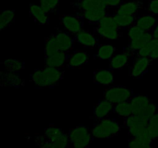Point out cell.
<instances>
[{
  "label": "cell",
  "mask_w": 158,
  "mask_h": 148,
  "mask_svg": "<svg viewBox=\"0 0 158 148\" xmlns=\"http://www.w3.org/2000/svg\"><path fill=\"white\" fill-rule=\"evenodd\" d=\"M65 71L62 68L45 66L36 69L31 75V81L38 88H51L58 86L63 79Z\"/></svg>",
  "instance_id": "1"
},
{
  "label": "cell",
  "mask_w": 158,
  "mask_h": 148,
  "mask_svg": "<svg viewBox=\"0 0 158 148\" xmlns=\"http://www.w3.org/2000/svg\"><path fill=\"white\" fill-rule=\"evenodd\" d=\"M121 130V126L115 119L105 117L97 120L92 129V134L97 138H111L117 136Z\"/></svg>",
  "instance_id": "2"
},
{
  "label": "cell",
  "mask_w": 158,
  "mask_h": 148,
  "mask_svg": "<svg viewBox=\"0 0 158 148\" xmlns=\"http://www.w3.org/2000/svg\"><path fill=\"white\" fill-rule=\"evenodd\" d=\"M133 114L140 116L149 120L158 110V106L148 96L134 95L131 100Z\"/></svg>",
  "instance_id": "3"
},
{
  "label": "cell",
  "mask_w": 158,
  "mask_h": 148,
  "mask_svg": "<svg viewBox=\"0 0 158 148\" xmlns=\"http://www.w3.org/2000/svg\"><path fill=\"white\" fill-rule=\"evenodd\" d=\"M69 141L76 148L88 147L93 142L92 131L83 125H79L69 130Z\"/></svg>",
  "instance_id": "4"
},
{
  "label": "cell",
  "mask_w": 158,
  "mask_h": 148,
  "mask_svg": "<svg viewBox=\"0 0 158 148\" xmlns=\"http://www.w3.org/2000/svg\"><path fill=\"white\" fill-rule=\"evenodd\" d=\"M134 96L132 89L123 86H110L103 92V98L114 105L122 102L131 101Z\"/></svg>",
  "instance_id": "5"
},
{
  "label": "cell",
  "mask_w": 158,
  "mask_h": 148,
  "mask_svg": "<svg viewBox=\"0 0 158 148\" xmlns=\"http://www.w3.org/2000/svg\"><path fill=\"white\" fill-rule=\"evenodd\" d=\"M43 134L52 143V148H66L69 146L70 141L68 134L53 125L46 127Z\"/></svg>",
  "instance_id": "6"
},
{
  "label": "cell",
  "mask_w": 158,
  "mask_h": 148,
  "mask_svg": "<svg viewBox=\"0 0 158 148\" xmlns=\"http://www.w3.org/2000/svg\"><path fill=\"white\" fill-rule=\"evenodd\" d=\"M148 120L143 117L132 114L123 118V126L127 129L128 134L131 137H137L142 130L148 126Z\"/></svg>",
  "instance_id": "7"
},
{
  "label": "cell",
  "mask_w": 158,
  "mask_h": 148,
  "mask_svg": "<svg viewBox=\"0 0 158 148\" xmlns=\"http://www.w3.org/2000/svg\"><path fill=\"white\" fill-rule=\"evenodd\" d=\"M60 22L66 32L72 35H75L83 29V19L77 14L60 15Z\"/></svg>",
  "instance_id": "8"
},
{
  "label": "cell",
  "mask_w": 158,
  "mask_h": 148,
  "mask_svg": "<svg viewBox=\"0 0 158 148\" xmlns=\"http://www.w3.org/2000/svg\"><path fill=\"white\" fill-rule=\"evenodd\" d=\"M153 62L150 57L136 56L132 66L129 69V75L133 78H141L148 72Z\"/></svg>",
  "instance_id": "9"
},
{
  "label": "cell",
  "mask_w": 158,
  "mask_h": 148,
  "mask_svg": "<svg viewBox=\"0 0 158 148\" xmlns=\"http://www.w3.org/2000/svg\"><path fill=\"white\" fill-rule=\"evenodd\" d=\"M73 36L76 43L82 45L86 48H94L100 45L99 39L96 37L95 34H92L89 31L85 29H82Z\"/></svg>",
  "instance_id": "10"
},
{
  "label": "cell",
  "mask_w": 158,
  "mask_h": 148,
  "mask_svg": "<svg viewBox=\"0 0 158 148\" xmlns=\"http://www.w3.org/2000/svg\"><path fill=\"white\" fill-rule=\"evenodd\" d=\"M70 53L64 51H59L49 56L45 57L44 65L45 66L50 67L62 68L66 63L69 59Z\"/></svg>",
  "instance_id": "11"
},
{
  "label": "cell",
  "mask_w": 158,
  "mask_h": 148,
  "mask_svg": "<svg viewBox=\"0 0 158 148\" xmlns=\"http://www.w3.org/2000/svg\"><path fill=\"white\" fill-rule=\"evenodd\" d=\"M76 14L89 23L97 24L107 14V9H84L76 12Z\"/></svg>",
  "instance_id": "12"
},
{
  "label": "cell",
  "mask_w": 158,
  "mask_h": 148,
  "mask_svg": "<svg viewBox=\"0 0 158 148\" xmlns=\"http://www.w3.org/2000/svg\"><path fill=\"white\" fill-rule=\"evenodd\" d=\"M0 85L1 86H10L14 87H20L25 84V80L21 78L18 72H2L0 71Z\"/></svg>",
  "instance_id": "13"
},
{
  "label": "cell",
  "mask_w": 158,
  "mask_h": 148,
  "mask_svg": "<svg viewBox=\"0 0 158 148\" xmlns=\"http://www.w3.org/2000/svg\"><path fill=\"white\" fill-rule=\"evenodd\" d=\"M94 33L97 36L102 37L105 39H119L120 37L123 35V32L122 29H112V28L97 25L94 29Z\"/></svg>",
  "instance_id": "14"
},
{
  "label": "cell",
  "mask_w": 158,
  "mask_h": 148,
  "mask_svg": "<svg viewBox=\"0 0 158 148\" xmlns=\"http://www.w3.org/2000/svg\"><path fill=\"white\" fill-rule=\"evenodd\" d=\"M114 106V103L106 99L103 98V100H99L98 103L94 105V118L97 120L105 118L110 113L111 111H113Z\"/></svg>",
  "instance_id": "15"
},
{
  "label": "cell",
  "mask_w": 158,
  "mask_h": 148,
  "mask_svg": "<svg viewBox=\"0 0 158 148\" xmlns=\"http://www.w3.org/2000/svg\"><path fill=\"white\" fill-rule=\"evenodd\" d=\"M131 56H132V54L127 48H125L122 53L114 55L110 59V69H121L124 68L128 64Z\"/></svg>",
  "instance_id": "16"
},
{
  "label": "cell",
  "mask_w": 158,
  "mask_h": 148,
  "mask_svg": "<svg viewBox=\"0 0 158 148\" xmlns=\"http://www.w3.org/2000/svg\"><path fill=\"white\" fill-rule=\"evenodd\" d=\"M143 7V3L141 0H134L131 2H124L117 8L115 14H131L137 15L139 11Z\"/></svg>",
  "instance_id": "17"
},
{
  "label": "cell",
  "mask_w": 158,
  "mask_h": 148,
  "mask_svg": "<svg viewBox=\"0 0 158 148\" xmlns=\"http://www.w3.org/2000/svg\"><path fill=\"white\" fill-rule=\"evenodd\" d=\"M89 54L83 50L75 51L73 53L70 54L66 63V66L71 69L80 67L89 61Z\"/></svg>",
  "instance_id": "18"
},
{
  "label": "cell",
  "mask_w": 158,
  "mask_h": 148,
  "mask_svg": "<svg viewBox=\"0 0 158 148\" xmlns=\"http://www.w3.org/2000/svg\"><path fill=\"white\" fill-rule=\"evenodd\" d=\"M55 35L57 40H58L60 50L69 52L73 49L74 44L76 43L73 35L60 30H59L56 33H55Z\"/></svg>",
  "instance_id": "19"
},
{
  "label": "cell",
  "mask_w": 158,
  "mask_h": 148,
  "mask_svg": "<svg viewBox=\"0 0 158 148\" xmlns=\"http://www.w3.org/2000/svg\"><path fill=\"white\" fill-rule=\"evenodd\" d=\"M158 23L157 15L147 14L141 16H137L135 25L141 28L145 32H153Z\"/></svg>",
  "instance_id": "20"
},
{
  "label": "cell",
  "mask_w": 158,
  "mask_h": 148,
  "mask_svg": "<svg viewBox=\"0 0 158 148\" xmlns=\"http://www.w3.org/2000/svg\"><path fill=\"white\" fill-rule=\"evenodd\" d=\"M73 8L78 11L84 9H107V6L102 0H77L73 3Z\"/></svg>",
  "instance_id": "21"
},
{
  "label": "cell",
  "mask_w": 158,
  "mask_h": 148,
  "mask_svg": "<svg viewBox=\"0 0 158 148\" xmlns=\"http://www.w3.org/2000/svg\"><path fill=\"white\" fill-rule=\"evenodd\" d=\"M113 69H96L94 72V82L96 84L109 86L114 83Z\"/></svg>",
  "instance_id": "22"
},
{
  "label": "cell",
  "mask_w": 158,
  "mask_h": 148,
  "mask_svg": "<svg viewBox=\"0 0 158 148\" xmlns=\"http://www.w3.org/2000/svg\"><path fill=\"white\" fill-rule=\"evenodd\" d=\"M152 39H154L152 32H145L141 36L134 39L129 40V43H128L127 48L131 51L132 56H134L137 50H139L142 46H144L148 42L151 41Z\"/></svg>",
  "instance_id": "23"
},
{
  "label": "cell",
  "mask_w": 158,
  "mask_h": 148,
  "mask_svg": "<svg viewBox=\"0 0 158 148\" xmlns=\"http://www.w3.org/2000/svg\"><path fill=\"white\" fill-rule=\"evenodd\" d=\"M29 14L40 25H46L49 21V13L43 10L40 6L35 4L29 5Z\"/></svg>",
  "instance_id": "24"
},
{
  "label": "cell",
  "mask_w": 158,
  "mask_h": 148,
  "mask_svg": "<svg viewBox=\"0 0 158 148\" xmlns=\"http://www.w3.org/2000/svg\"><path fill=\"white\" fill-rule=\"evenodd\" d=\"M60 51V45L55 34H52L45 39L44 57L49 56L52 54Z\"/></svg>",
  "instance_id": "25"
},
{
  "label": "cell",
  "mask_w": 158,
  "mask_h": 148,
  "mask_svg": "<svg viewBox=\"0 0 158 148\" xmlns=\"http://www.w3.org/2000/svg\"><path fill=\"white\" fill-rule=\"evenodd\" d=\"M117 51V48L113 45L100 44L95 57L99 60H110Z\"/></svg>",
  "instance_id": "26"
},
{
  "label": "cell",
  "mask_w": 158,
  "mask_h": 148,
  "mask_svg": "<svg viewBox=\"0 0 158 148\" xmlns=\"http://www.w3.org/2000/svg\"><path fill=\"white\" fill-rule=\"evenodd\" d=\"M113 112L122 118H125L133 114V108L130 101L122 102L114 105Z\"/></svg>",
  "instance_id": "27"
},
{
  "label": "cell",
  "mask_w": 158,
  "mask_h": 148,
  "mask_svg": "<svg viewBox=\"0 0 158 148\" xmlns=\"http://www.w3.org/2000/svg\"><path fill=\"white\" fill-rule=\"evenodd\" d=\"M116 20L119 26L122 29L128 28L130 26L135 25L137 15H131V14H114Z\"/></svg>",
  "instance_id": "28"
},
{
  "label": "cell",
  "mask_w": 158,
  "mask_h": 148,
  "mask_svg": "<svg viewBox=\"0 0 158 148\" xmlns=\"http://www.w3.org/2000/svg\"><path fill=\"white\" fill-rule=\"evenodd\" d=\"M5 68L7 71L13 72H19L22 69H25V63L23 60H15V59H9L3 63Z\"/></svg>",
  "instance_id": "29"
},
{
  "label": "cell",
  "mask_w": 158,
  "mask_h": 148,
  "mask_svg": "<svg viewBox=\"0 0 158 148\" xmlns=\"http://www.w3.org/2000/svg\"><path fill=\"white\" fill-rule=\"evenodd\" d=\"M158 43V40L157 39L154 38L151 40V41L148 42L144 46H142L139 50H137V52L134 54V56H144V57H150V55L152 52L153 49H154V47L156 46Z\"/></svg>",
  "instance_id": "30"
},
{
  "label": "cell",
  "mask_w": 158,
  "mask_h": 148,
  "mask_svg": "<svg viewBox=\"0 0 158 148\" xmlns=\"http://www.w3.org/2000/svg\"><path fill=\"white\" fill-rule=\"evenodd\" d=\"M148 129L154 142H158V110L148 120Z\"/></svg>",
  "instance_id": "31"
},
{
  "label": "cell",
  "mask_w": 158,
  "mask_h": 148,
  "mask_svg": "<svg viewBox=\"0 0 158 148\" xmlns=\"http://www.w3.org/2000/svg\"><path fill=\"white\" fill-rule=\"evenodd\" d=\"M15 18V13L13 10H3L0 14V28L5 29Z\"/></svg>",
  "instance_id": "32"
},
{
  "label": "cell",
  "mask_w": 158,
  "mask_h": 148,
  "mask_svg": "<svg viewBox=\"0 0 158 148\" xmlns=\"http://www.w3.org/2000/svg\"><path fill=\"white\" fill-rule=\"evenodd\" d=\"M97 25H100L102 26H106V27L112 28V29H123L119 26L117 20H116L114 15H110L106 14Z\"/></svg>",
  "instance_id": "33"
},
{
  "label": "cell",
  "mask_w": 158,
  "mask_h": 148,
  "mask_svg": "<svg viewBox=\"0 0 158 148\" xmlns=\"http://www.w3.org/2000/svg\"><path fill=\"white\" fill-rule=\"evenodd\" d=\"M144 32L145 31L137 25H133L127 28V35L129 40L138 38V37L141 36Z\"/></svg>",
  "instance_id": "34"
},
{
  "label": "cell",
  "mask_w": 158,
  "mask_h": 148,
  "mask_svg": "<svg viewBox=\"0 0 158 148\" xmlns=\"http://www.w3.org/2000/svg\"><path fill=\"white\" fill-rule=\"evenodd\" d=\"M35 144L41 148H52V143L45 137L44 134H36L35 136Z\"/></svg>",
  "instance_id": "35"
},
{
  "label": "cell",
  "mask_w": 158,
  "mask_h": 148,
  "mask_svg": "<svg viewBox=\"0 0 158 148\" xmlns=\"http://www.w3.org/2000/svg\"><path fill=\"white\" fill-rule=\"evenodd\" d=\"M147 11L148 14L158 15V0H150L148 1Z\"/></svg>",
  "instance_id": "36"
},
{
  "label": "cell",
  "mask_w": 158,
  "mask_h": 148,
  "mask_svg": "<svg viewBox=\"0 0 158 148\" xmlns=\"http://www.w3.org/2000/svg\"><path fill=\"white\" fill-rule=\"evenodd\" d=\"M128 147L130 148H143L141 141L137 137H131L128 140Z\"/></svg>",
  "instance_id": "37"
},
{
  "label": "cell",
  "mask_w": 158,
  "mask_h": 148,
  "mask_svg": "<svg viewBox=\"0 0 158 148\" xmlns=\"http://www.w3.org/2000/svg\"><path fill=\"white\" fill-rule=\"evenodd\" d=\"M107 8H117L124 2V0H103Z\"/></svg>",
  "instance_id": "38"
},
{
  "label": "cell",
  "mask_w": 158,
  "mask_h": 148,
  "mask_svg": "<svg viewBox=\"0 0 158 148\" xmlns=\"http://www.w3.org/2000/svg\"><path fill=\"white\" fill-rule=\"evenodd\" d=\"M48 6L51 12H56L58 9L60 5V0H47Z\"/></svg>",
  "instance_id": "39"
},
{
  "label": "cell",
  "mask_w": 158,
  "mask_h": 148,
  "mask_svg": "<svg viewBox=\"0 0 158 148\" xmlns=\"http://www.w3.org/2000/svg\"><path fill=\"white\" fill-rule=\"evenodd\" d=\"M150 58L154 61V60H158V43L156 45V46L154 47V49H153L152 52L150 55Z\"/></svg>",
  "instance_id": "40"
},
{
  "label": "cell",
  "mask_w": 158,
  "mask_h": 148,
  "mask_svg": "<svg viewBox=\"0 0 158 148\" xmlns=\"http://www.w3.org/2000/svg\"><path fill=\"white\" fill-rule=\"evenodd\" d=\"M152 33H153V35H154V38L157 39L158 40V23L157 26H155V28L154 29V30H153Z\"/></svg>",
  "instance_id": "41"
},
{
  "label": "cell",
  "mask_w": 158,
  "mask_h": 148,
  "mask_svg": "<svg viewBox=\"0 0 158 148\" xmlns=\"http://www.w3.org/2000/svg\"><path fill=\"white\" fill-rule=\"evenodd\" d=\"M147 1H150V0H147Z\"/></svg>",
  "instance_id": "42"
},
{
  "label": "cell",
  "mask_w": 158,
  "mask_h": 148,
  "mask_svg": "<svg viewBox=\"0 0 158 148\" xmlns=\"http://www.w3.org/2000/svg\"><path fill=\"white\" fill-rule=\"evenodd\" d=\"M102 1H103V0H102Z\"/></svg>",
  "instance_id": "43"
}]
</instances>
